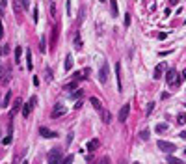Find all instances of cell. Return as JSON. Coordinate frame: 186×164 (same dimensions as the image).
I'll list each match as a JSON object with an SVG mask.
<instances>
[{
    "label": "cell",
    "mask_w": 186,
    "mask_h": 164,
    "mask_svg": "<svg viewBox=\"0 0 186 164\" xmlns=\"http://www.w3.org/2000/svg\"><path fill=\"white\" fill-rule=\"evenodd\" d=\"M162 131H168V123H158L157 125V132H162Z\"/></svg>",
    "instance_id": "23"
},
{
    "label": "cell",
    "mask_w": 186,
    "mask_h": 164,
    "mask_svg": "<svg viewBox=\"0 0 186 164\" xmlns=\"http://www.w3.org/2000/svg\"><path fill=\"white\" fill-rule=\"evenodd\" d=\"M21 108H22V99H21V97H17V99H15V102H13V106H11V112H9V117L13 119V117H15V114H17V112L21 110Z\"/></svg>",
    "instance_id": "6"
},
{
    "label": "cell",
    "mask_w": 186,
    "mask_h": 164,
    "mask_svg": "<svg viewBox=\"0 0 186 164\" xmlns=\"http://www.w3.org/2000/svg\"><path fill=\"white\" fill-rule=\"evenodd\" d=\"M82 95H84V91H82V90H77V91H74V93H73L71 97H73V99H80Z\"/></svg>",
    "instance_id": "26"
},
{
    "label": "cell",
    "mask_w": 186,
    "mask_h": 164,
    "mask_svg": "<svg viewBox=\"0 0 186 164\" xmlns=\"http://www.w3.org/2000/svg\"><path fill=\"white\" fill-rule=\"evenodd\" d=\"M99 112H100V119H102V121H104V123H106V125H108V123L112 121V114H110V112H108L106 108H100Z\"/></svg>",
    "instance_id": "10"
},
{
    "label": "cell",
    "mask_w": 186,
    "mask_h": 164,
    "mask_svg": "<svg viewBox=\"0 0 186 164\" xmlns=\"http://www.w3.org/2000/svg\"><path fill=\"white\" fill-rule=\"evenodd\" d=\"M32 17H34V23H37V20H39V9H37V6L34 8V15H32Z\"/></svg>",
    "instance_id": "25"
},
{
    "label": "cell",
    "mask_w": 186,
    "mask_h": 164,
    "mask_svg": "<svg viewBox=\"0 0 186 164\" xmlns=\"http://www.w3.org/2000/svg\"><path fill=\"white\" fill-rule=\"evenodd\" d=\"M115 75H117V91H123V82H121V64H115Z\"/></svg>",
    "instance_id": "8"
},
{
    "label": "cell",
    "mask_w": 186,
    "mask_h": 164,
    "mask_svg": "<svg viewBox=\"0 0 186 164\" xmlns=\"http://www.w3.org/2000/svg\"><path fill=\"white\" fill-rule=\"evenodd\" d=\"M153 108H154V105H153V102H149V106H147V114H151V112H153Z\"/></svg>",
    "instance_id": "36"
},
{
    "label": "cell",
    "mask_w": 186,
    "mask_h": 164,
    "mask_svg": "<svg viewBox=\"0 0 186 164\" xmlns=\"http://www.w3.org/2000/svg\"><path fill=\"white\" fill-rule=\"evenodd\" d=\"M9 105H11V90H9L8 93L4 95V99H2V106H4V108H8Z\"/></svg>",
    "instance_id": "14"
},
{
    "label": "cell",
    "mask_w": 186,
    "mask_h": 164,
    "mask_svg": "<svg viewBox=\"0 0 186 164\" xmlns=\"http://www.w3.org/2000/svg\"><path fill=\"white\" fill-rule=\"evenodd\" d=\"M9 78H11V73L8 71V73H6V76H4V78L0 80V82H2V84H8V82H9Z\"/></svg>",
    "instance_id": "29"
},
{
    "label": "cell",
    "mask_w": 186,
    "mask_h": 164,
    "mask_svg": "<svg viewBox=\"0 0 186 164\" xmlns=\"http://www.w3.org/2000/svg\"><path fill=\"white\" fill-rule=\"evenodd\" d=\"M175 76H177V71H175V69H168L166 82H168V84H175Z\"/></svg>",
    "instance_id": "12"
},
{
    "label": "cell",
    "mask_w": 186,
    "mask_h": 164,
    "mask_svg": "<svg viewBox=\"0 0 186 164\" xmlns=\"http://www.w3.org/2000/svg\"><path fill=\"white\" fill-rule=\"evenodd\" d=\"M39 134H41L43 138H56L58 132L50 131V129H47V127H41V129H39Z\"/></svg>",
    "instance_id": "9"
},
{
    "label": "cell",
    "mask_w": 186,
    "mask_h": 164,
    "mask_svg": "<svg viewBox=\"0 0 186 164\" xmlns=\"http://www.w3.org/2000/svg\"><path fill=\"white\" fill-rule=\"evenodd\" d=\"M9 142H11V136H6V138H4V140H2V144H4V146H8Z\"/></svg>",
    "instance_id": "34"
},
{
    "label": "cell",
    "mask_w": 186,
    "mask_h": 164,
    "mask_svg": "<svg viewBox=\"0 0 186 164\" xmlns=\"http://www.w3.org/2000/svg\"><path fill=\"white\" fill-rule=\"evenodd\" d=\"M180 138H186V131H182V132H180Z\"/></svg>",
    "instance_id": "39"
},
{
    "label": "cell",
    "mask_w": 186,
    "mask_h": 164,
    "mask_svg": "<svg viewBox=\"0 0 186 164\" xmlns=\"http://www.w3.org/2000/svg\"><path fill=\"white\" fill-rule=\"evenodd\" d=\"M112 160H110V157H102V160H100V164H110Z\"/></svg>",
    "instance_id": "33"
},
{
    "label": "cell",
    "mask_w": 186,
    "mask_h": 164,
    "mask_svg": "<svg viewBox=\"0 0 186 164\" xmlns=\"http://www.w3.org/2000/svg\"><path fill=\"white\" fill-rule=\"evenodd\" d=\"M39 50H41V52H47V39H41V43H39Z\"/></svg>",
    "instance_id": "22"
},
{
    "label": "cell",
    "mask_w": 186,
    "mask_h": 164,
    "mask_svg": "<svg viewBox=\"0 0 186 164\" xmlns=\"http://www.w3.org/2000/svg\"><path fill=\"white\" fill-rule=\"evenodd\" d=\"M164 71H166V65L164 64H158L157 65V67H154V80H158V78H162V73H164Z\"/></svg>",
    "instance_id": "11"
},
{
    "label": "cell",
    "mask_w": 186,
    "mask_h": 164,
    "mask_svg": "<svg viewBox=\"0 0 186 164\" xmlns=\"http://www.w3.org/2000/svg\"><path fill=\"white\" fill-rule=\"evenodd\" d=\"M36 102H37V97H36V95H32V97H30V101L26 102V105L22 102V116H24V117H28L30 114H32L34 105H36Z\"/></svg>",
    "instance_id": "2"
},
{
    "label": "cell",
    "mask_w": 186,
    "mask_h": 164,
    "mask_svg": "<svg viewBox=\"0 0 186 164\" xmlns=\"http://www.w3.org/2000/svg\"><path fill=\"white\" fill-rule=\"evenodd\" d=\"M82 37H80V32H77V34H74V49H77V50H80V49H82Z\"/></svg>",
    "instance_id": "15"
},
{
    "label": "cell",
    "mask_w": 186,
    "mask_h": 164,
    "mask_svg": "<svg viewBox=\"0 0 186 164\" xmlns=\"http://www.w3.org/2000/svg\"><path fill=\"white\" fill-rule=\"evenodd\" d=\"M26 64H28V71H32V52H30V49L26 50Z\"/></svg>",
    "instance_id": "20"
},
{
    "label": "cell",
    "mask_w": 186,
    "mask_h": 164,
    "mask_svg": "<svg viewBox=\"0 0 186 164\" xmlns=\"http://www.w3.org/2000/svg\"><path fill=\"white\" fill-rule=\"evenodd\" d=\"M89 102L93 105V108H95V110H100V108H102V105H100V101L97 99V97H91V99H89Z\"/></svg>",
    "instance_id": "17"
},
{
    "label": "cell",
    "mask_w": 186,
    "mask_h": 164,
    "mask_svg": "<svg viewBox=\"0 0 186 164\" xmlns=\"http://www.w3.org/2000/svg\"><path fill=\"white\" fill-rule=\"evenodd\" d=\"M110 8H112V15L115 17V15H117V2H115V0H112V2H110Z\"/></svg>",
    "instance_id": "21"
},
{
    "label": "cell",
    "mask_w": 186,
    "mask_h": 164,
    "mask_svg": "<svg viewBox=\"0 0 186 164\" xmlns=\"http://www.w3.org/2000/svg\"><path fill=\"white\" fill-rule=\"evenodd\" d=\"M65 90H77V80L71 82V84H67V86H65Z\"/></svg>",
    "instance_id": "32"
},
{
    "label": "cell",
    "mask_w": 186,
    "mask_h": 164,
    "mask_svg": "<svg viewBox=\"0 0 186 164\" xmlns=\"http://www.w3.org/2000/svg\"><path fill=\"white\" fill-rule=\"evenodd\" d=\"M50 17H52V19H56V4H50Z\"/></svg>",
    "instance_id": "24"
},
{
    "label": "cell",
    "mask_w": 186,
    "mask_h": 164,
    "mask_svg": "<svg viewBox=\"0 0 186 164\" xmlns=\"http://www.w3.org/2000/svg\"><path fill=\"white\" fill-rule=\"evenodd\" d=\"M168 162L169 164H184V160H180V158H177V157H171V155L168 157Z\"/></svg>",
    "instance_id": "19"
},
{
    "label": "cell",
    "mask_w": 186,
    "mask_h": 164,
    "mask_svg": "<svg viewBox=\"0 0 186 164\" xmlns=\"http://www.w3.org/2000/svg\"><path fill=\"white\" fill-rule=\"evenodd\" d=\"M86 147H88V151H89V153H93V151L99 147V140H97V138H95V140H89Z\"/></svg>",
    "instance_id": "13"
},
{
    "label": "cell",
    "mask_w": 186,
    "mask_h": 164,
    "mask_svg": "<svg viewBox=\"0 0 186 164\" xmlns=\"http://www.w3.org/2000/svg\"><path fill=\"white\" fill-rule=\"evenodd\" d=\"M21 8H22V4L19 2V0H15V2H13V9H15V11H21Z\"/></svg>",
    "instance_id": "27"
},
{
    "label": "cell",
    "mask_w": 186,
    "mask_h": 164,
    "mask_svg": "<svg viewBox=\"0 0 186 164\" xmlns=\"http://www.w3.org/2000/svg\"><path fill=\"white\" fill-rule=\"evenodd\" d=\"M108 75H110L108 62H102V65H100V69H99V80H100V84H104V82L108 80Z\"/></svg>",
    "instance_id": "4"
},
{
    "label": "cell",
    "mask_w": 186,
    "mask_h": 164,
    "mask_svg": "<svg viewBox=\"0 0 186 164\" xmlns=\"http://www.w3.org/2000/svg\"><path fill=\"white\" fill-rule=\"evenodd\" d=\"M184 155H186V149H184Z\"/></svg>",
    "instance_id": "43"
},
{
    "label": "cell",
    "mask_w": 186,
    "mask_h": 164,
    "mask_svg": "<svg viewBox=\"0 0 186 164\" xmlns=\"http://www.w3.org/2000/svg\"><path fill=\"white\" fill-rule=\"evenodd\" d=\"M4 73V71H2V67H0V75H2ZM0 80H2V76H0Z\"/></svg>",
    "instance_id": "41"
},
{
    "label": "cell",
    "mask_w": 186,
    "mask_h": 164,
    "mask_svg": "<svg viewBox=\"0 0 186 164\" xmlns=\"http://www.w3.org/2000/svg\"><path fill=\"white\" fill-rule=\"evenodd\" d=\"M128 112H130V105L127 102V105L121 106V110H119V114H117V119L121 121V123H125V121H127V117H128Z\"/></svg>",
    "instance_id": "5"
},
{
    "label": "cell",
    "mask_w": 186,
    "mask_h": 164,
    "mask_svg": "<svg viewBox=\"0 0 186 164\" xmlns=\"http://www.w3.org/2000/svg\"><path fill=\"white\" fill-rule=\"evenodd\" d=\"M147 138H149V131H143L142 132V140H147Z\"/></svg>",
    "instance_id": "35"
},
{
    "label": "cell",
    "mask_w": 186,
    "mask_h": 164,
    "mask_svg": "<svg viewBox=\"0 0 186 164\" xmlns=\"http://www.w3.org/2000/svg\"><path fill=\"white\" fill-rule=\"evenodd\" d=\"M132 164H140V162H132Z\"/></svg>",
    "instance_id": "42"
},
{
    "label": "cell",
    "mask_w": 186,
    "mask_h": 164,
    "mask_svg": "<svg viewBox=\"0 0 186 164\" xmlns=\"http://www.w3.org/2000/svg\"><path fill=\"white\" fill-rule=\"evenodd\" d=\"M125 26H130V13H125Z\"/></svg>",
    "instance_id": "31"
},
{
    "label": "cell",
    "mask_w": 186,
    "mask_h": 164,
    "mask_svg": "<svg viewBox=\"0 0 186 164\" xmlns=\"http://www.w3.org/2000/svg\"><path fill=\"white\" fill-rule=\"evenodd\" d=\"M0 54H2V50H0Z\"/></svg>",
    "instance_id": "45"
},
{
    "label": "cell",
    "mask_w": 186,
    "mask_h": 164,
    "mask_svg": "<svg viewBox=\"0 0 186 164\" xmlns=\"http://www.w3.org/2000/svg\"><path fill=\"white\" fill-rule=\"evenodd\" d=\"M2 35H4V32H2V24H0V37H2Z\"/></svg>",
    "instance_id": "40"
},
{
    "label": "cell",
    "mask_w": 186,
    "mask_h": 164,
    "mask_svg": "<svg viewBox=\"0 0 186 164\" xmlns=\"http://www.w3.org/2000/svg\"><path fill=\"white\" fill-rule=\"evenodd\" d=\"M21 54H22V49L17 47L15 49V64H21Z\"/></svg>",
    "instance_id": "18"
},
{
    "label": "cell",
    "mask_w": 186,
    "mask_h": 164,
    "mask_svg": "<svg viewBox=\"0 0 186 164\" xmlns=\"http://www.w3.org/2000/svg\"><path fill=\"white\" fill-rule=\"evenodd\" d=\"M22 164H28V162H22Z\"/></svg>",
    "instance_id": "44"
},
{
    "label": "cell",
    "mask_w": 186,
    "mask_h": 164,
    "mask_svg": "<svg viewBox=\"0 0 186 164\" xmlns=\"http://www.w3.org/2000/svg\"><path fill=\"white\" fill-rule=\"evenodd\" d=\"M158 149L160 151H164V153H173L175 149H177V146L175 144H171V142H166V140H158Z\"/></svg>",
    "instance_id": "3"
},
{
    "label": "cell",
    "mask_w": 186,
    "mask_h": 164,
    "mask_svg": "<svg viewBox=\"0 0 186 164\" xmlns=\"http://www.w3.org/2000/svg\"><path fill=\"white\" fill-rule=\"evenodd\" d=\"M71 162H73V155L63 157V160H62V164H71Z\"/></svg>",
    "instance_id": "28"
},
{
    "label": "cell",
    "mask_w": 186,
    "mask_h": 164,
    "mask_svg": "<svg viewBox=\"0 0 186 164\" xmlns=\"http://www.w3.org/2000/svg\"><path fill=\"white\" fill-rule=\"evenodd\" d=\"M186 123V114H179V125H184Z\"/></svg>",
    "instance_id": "30"
},
{
    "label": "cell",
    "mask_w": 186,
    "mask_h": 164,
    "mask_svg": "<svg viewBox=\"0 0 186 164\" xmlns=\"http://www.w3.org/2000/svg\"><path fill=\"white\" fill-rule=\"evenodd\" d=\"M56 37H58V26L54 28V34H52V41H56Z\"/></svg>",
    "instance_id": "37"
},
{
    "label": "cell",
    "mask_w": 186,
    "mask_h": 164,
    "mask_svg": "<svg viewBox=\"0 0 186 164\" xmlns=\"http://www.w3.org/2000/svg\"><path fill=\"white\" fill-rule=\"evenodd\" d=\"M65 112H67V108L63 105H56L52 110V117H62V116H65Z\"/></svg>",
    "instance_id": "7"
},
{
    "label": "cell",
    "mask_w": 186,
    "mask_h": 164,
    "mask_svg": "<svg viewBox=\"0 0 186 164\" xmlns=\"http://www.w3.org/2000/svg\"><path fill=\"white\" fill-rule=\"evenodd\" d=\"M6 6H8V4L2 0V2H0V11H4V9H6Z\"/></svg>",
    "instance_id": "38"
},
{
    "label": "cell",
    "mask_w": 186,
    "mask_h": 164,
    "mask_svg": "<svg viewBox=\"0 0 186 164\" xmlns=\"http://www.w3.org/2000/svg\"><path fill=\"white\" fill-rule=\"evenodd\" d=\"M63 67H65V71H71V67H73V56H71V54L65 56V64H63Z\"/></svg>",
    "instance_id": "16"
},
{
    "label": "cell",
    "mask_w": 186,
    "mask_h": 164,
    "mask_svg": "<svg viewBox=\"0 0 186 164\" xmlns=\"http://www.w3.org/2000/svg\"><path fill=\"white\" fill-rule=\"evenodd\" d=\"M62 160H63V153H62V149L54 147V149L48 153V164H62Z\"/></svg>",
    "instance_id": "1"
}]
</instances>
